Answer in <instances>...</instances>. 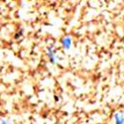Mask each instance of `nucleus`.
Instances as JSON below:
<instances>
[{
  "instance_id": "f03ea898",
  "label": "nucleus",
  "mask_w": 124,
  "mask_h": 124,
  "mask_svg": "<svg viewBox=\"0 0 124 124\" xmlns=\"http://www.w3.org/2000/svg\"><path fill=\"white\" fill-rule=\"evenodd\" d=\"M48 58L51 64H56L57 63V55L56 52L53 49H49L48 50Z\"/></svg>"
},
{
  "instance_id": "7ed1b4c3",
  "label": "nucleus",
  "mask_w": 124,
  "mask_h": 124,
  "mask_svg": "<svg viewBox=\"0 0 124 124\" xmlns=\"http://www.w3.org/2000/svg\"><path fill=\"white\" fill-rule=\"evenodd\" d=\"M113 119H114L115 124H124V116L120 112H116L113 116Z\"/></svg>"
},
{
  "instance_id": "f257e3e1",
  "label": "nucleus",
  "mask_w": 124,
  "mask_h": 124,
  "mask_svg": "<svg viewBox=\"0 0 124 124\" xmlns=\"http://www.w3.org/2000/svg\"><path fill=\"white\" fill-rule=\"evenodd\" d=\"M61 44H62V47H63V49L65 51H69L71 48V46H73V39H71L70 36H66L63 38Z\"/></svg>"
},
{
  "instance_id": "20e7f679",
  "label": "nucleus",
  "mask_w": 124,
  "mask_h": 124,
  "mask_svg": "<svg viewBox=\"0 0 124 124\" xmlns=\"http://www.w3.org/2000/svg\"><path fill=\"white\" fill-rule=\"evenodd\" d=\"M0 124H12V122H11V121H9V120L2 119V120H0Z\"/></svg>"
}]
</instances>
